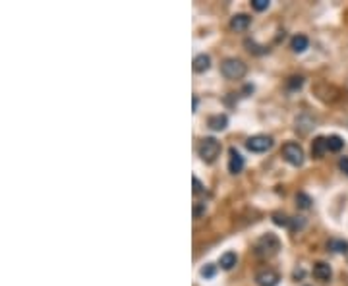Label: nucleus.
Listing matches in <instances>:
<instances>
[{
	"instance_id": "obj_1",
	"label": "nucleus",
	"mask_w": 348,
	"mask_h": 286,
	"mask_svg": "<svg viewBox=\"0 0 348 286\" xmlns=\"http://www.w3.org/2000/svg\"><path fill=\"white\" fill-rule=\"evenodd\" d=\"M221 72L226 79H242L246 76V64L238 58H226L221 64Z\"/></svg>"
},
{
	"instance_id": "obj_2",
	"label": "nucleus",
	"mask_w": 348,
	"mask_h": 286,
	"mask_svg": "<svg viewBox=\"0 0 348 286\" xmlns=\"http://www.w3.org/2000/svg\"><path fill=\"white\" fill-rule=\"evenodd\" d=\"M219 155H221V143L217 142L215 138H205L203 142L199 143V157L205 162H213Z\"/></svg>"
},
{
	"instance_id": "obj_3",
	"label": "nucleus",
	"mask_w": 348,
	"mask_h": 286,
	"mask_svg": "<svg viewBox=\"0 0 348 286\" xmlns=\"http://www.w3.org/2000/svg\"><path fill=\"white\" fill-rule=\"evenodd\" d=\"M283 157L292 166H300L304 162V151H302V147L298 143H286L283 147Z\"/></svg>"
},
{
	"instance_id": "obj_4",
	"label": "nucleus",
	"mask_w": 348,
	"mask_h": 286,
	"mask_svg": "<svg viewBox=\"0 0 348 286\" xmlns=\"http://www.w3.org/2000/svg\"><path fill=\"white\" fill-rule=\"evenodd\" d=\"M246 147L250 151H253V153H265V151H269L273 147V138H269V136H253V138H250L246 142Z\"/></svg>"
},
{
	"instance_id": "obj_5",
	"label": "nucleus",
	"mask_w": 348,
	"mask_h": 286,
	"mask_svg": "<svg viewBox=\"0 0 348 286\" xmlns=\"http://www.w3.org/2000/svg\"><path fill=\"white\" fill-rule=\"evenodd\" d=\"M277 250H279V240L275 236H271V234L263 236L259 240V244H257V254L259 255H273V254H277Z\"/></svg>"
},
{
	"instance_id": "obj_6",
	"label": "nucleus",
	"mask_w": 348,
	"mask_h": 286,
	"mask_svg": "<svg viewBox=\"0 0 348 286\" xmlns=\"http://www.w3.org/2000/svg\"><path fill=\"white\" fill-rule=\"evenodd\" d=\"M279 281H281V277H279L275 271H271V269L259 271V273L255 275V283L259 286H277Z\"/></svg>"
},
{
	"instance_id": "obj_7",
	"label": "nucleus",
	"mask_w": 348,
	"mask_h": 286,
	"mask_svg": "<svg viewBox=\"0 0 348 286\" xmlns=\"http://www.w3.org/2000/svg\"><path fill=\"white\" fill-rule=\"evenodd\" d=\"M331 275H333V271H331V267H329L327 263L319 261V263L314 265V277H316L317 281L327 283V281H331Z\"/></svg>"
},
{
	"instance_id": "obj_8",
	"label": "nucleus",
	"mask_w": 348,
	"mask_h": 286,
	"mask_svg": "<svg viewBox=\"0 0 348 286\" xmlns=\"http://www.w3.org/2000/svg\"><path fill=\"white\" fill-rule=\"evenodd\" d=\"M242 168H244V157L236 151V149H230V160H228V170L232 172V174H238V172H242Z\"/></svg>"
},
{
	"instance_id": "obj_9",
	"label": "nucleus",
	"mask_w": 348,
	"mask_h": 286,
	"mask_svg": "<svg viewBox=\"0 0 348 286\" xmlns=\"http://www.w3.org/2000/svg\"><path fill=\"white\" fill-rule=\"evenodd\" d=\"M250 23H252V19H250V16H246V14H236V16L230 19V27H232L234 31H246V29L250 27Z\"/></svg>"
},
{
	"instance_id": "obj_10",
	"label": "nucleus",
	"mask_w": 348,
	"mask_h": 286,
	"mask_svg": "<svg viewBox=\"0 0 348 286\" xmlns=\"http://www.w3.org/2000/svg\"><path fill=\"white\" fill-rule=\"evenodd\" d=\"M209 68H211V58H209V54H197V56L193 58V70H195L197 74L207 72Z\"/></svg>"
},
{
	"instance_id": "obj_11",
	"label": "nucleus",
	"mask_w": 348,
	"mask_h": 286,
	"mask_svg": "<svg viewBox=\"0 0 348 286\" xmlns=\"http://www.w3.org/2000/svg\"><path fill=\"white\" fill-rule=\"evenodd\" d=\"M226 124H228V118H226L224 114H215V116H211V118H209V128H211V130H215V132L224 130V128H226Z\"/></svg>"
},
{
	"instance_id": "obj_12",
	"label": "nucleus",
	"mask_w": 348,
	"mask_h": 286,
	"mask_svg": "<svg viewBox=\"0 0 348 286\" xmlns=\"http://www.w3.org/2000/svg\"><path fill=\"white\" fill-rule=\"evenodd\" d=\"M329 149H327V138H317L314 145H312V153H314V157H323L325 153H327Z\"/></svg>"
},
{
	"instance_id": "obj_13",
	"label": "nucleus",
	"mask_w": 348,
	"mask_h": 286,
	"mask_svg": "<svg viewBox=\"0 0 348 286\" xmlns=\"http://www.w3.org/2000/svg\"><path fill=\"white\" fill-rule=\"evenodd\" d=\"M219 263H221V267H222L224 271H230V269L236 265V254H234V252H226V254H222Z\"/></svg>"
},
{
	"instance_id": "obj_14",
	"label": "nucleus",
	"mask_w": 348,
	"mask_h": 286,
	"mask_svg": "<svg viewBox=\"0 0 348 286\" xmlns=\"http://www.w3.org/2000/svg\"><path fill=\"white\" fill-rule=\"evenodd\" d=\"M327 248H329V250H331L333 254H347V252H348V242H345V240H337V238H333V240H329Z\"/></svg>"
},
{
	"instance_id": "obj_15",
	"label": "nucleus",
	"mask_w": 348,
	"mask_h": 286,
	"mask_svg": "<svg viewBox=\"0 0 348 286\" xmlns=\"http://www.w3.org/2000/svg\"><path fill=\"white\" fill-rule=\"evenodd\" d=\"M308 45H310V41H308L306 35H296V37L292 39V50H294V52H304V50L308 48Z\"/></svg>"
},
{
	"instance_id": "obj_16",
	"label": "nucleus",
	"mask_w": 348,
	"mask_h": 286,
	"mask_svg": "<svg viewBox=\"0 0 348 286\" xmlns=\"http://www.w3.org/2000/svg\"><path fill=\"white\" fill-rule=\"evenodd\" d=\"M343 147H345L343 138H339V136H329V138H327V149H329V151H333V153H339Z\"/></svg>"
},
{
	"instance_id": "obj_17",
	"label": "nucleus",
	"mask_w": 348,
	"mask_h": 286,
	"mask_svg": "<svg viewBox=\"0 0 348 286\" xmlns=\"http://www.w3.org/2000/svg\"><path fill=\"white\" fill-rule=\"evenodd\" d=\"M296 205H298L300 209H310V207H312V199H310V195H306L304 191H300V193L296 195Z\"/></svg>"
},
{
	"instance_id": "obj_18",
	"label": "nucleus",
	"mask_w": 348,
	"mask_h": 286,
	"mask_svg": "<svg viewBox=\"0 0 348 286\" xmlns=\"http://www.w3.org/2000/svg\"><path fill=\"white\" fill-rule=\"evenodd\" d=\"M273 222L277 226H290V219L285 215H273Z\"/></svg>"
},
{
	"instance_id": "obj_19",
	"label": "nucleus",
	"mask_w": 348,
	"mask_h": 286,
	"mask_svg": "<svg viewBox=\"0 0 348 286\" xmlns=\"http://www.w3.org/2000/svg\"><path fill=\"white\" fill-rule=\"evenodd\" d=\"M252 6H253V10L263 12V10L269 8V0H252Z\"/></svg>"
},
{
	"instance_id": "obj_20",
	"label": "nucleus",
	"mask_w": 348,
	"mask_h": 286,
	"mask_svg": "<svg viewBox=\"0 0 348 286\" xmlns=\"http://www.w3.org/2000/svg\"><path fill=\"white\" fill-rule=\"evenodd\" d=\"M215 275V265H205L203 269H201V277H205V279H211Z\"/></svg>"
},
{
	"instance_id": "obj_21",
	"label": "nucleus",
	"mask_w": 348,
	"mask_h": 286,
	"mask_svg": "<svg viewBox=\"0 0 348 286\" xmlns=\"http://www.w3.org/2000/svg\"><path fill=\"white\" fill-rule=\"evenodd\" d=\"M302 83H304V79H302V78H290L288 87H290V89H300V87H302Z\"/></svg>"
},
{
	"instance_id": "obj_22",
	"label": "nucleus",
	"mask_w": 348,
	"mask_h": 286,
	"mask_svg": "<svg viewBox=\"0 0 348 286\" xmlns=\"http://www.w3.org/2000/svg\"><path fill=\"white\" fill-rule=\"evenodd\" d=\"M339 166H341V168H343V170H345V172H347V174H348V157H345V159H341V162H339Z\"/></svg>"
},
{
	"instance_id": "obj_23",
	"label": "nucleus",
	"mask_w": 348,
	"mask_h": 286,
	"mask_svg": "<svg viewBox=\"0 0 348 286\" xmlns=\"http://www.w3.org/2000/svg\"><path fill=\"white\" fill-rule=\"evenodd\" d=\"M193 191L197 193V191H201V184H199V180L197 178H193Z\"/></svg>"
}]
</instances>
